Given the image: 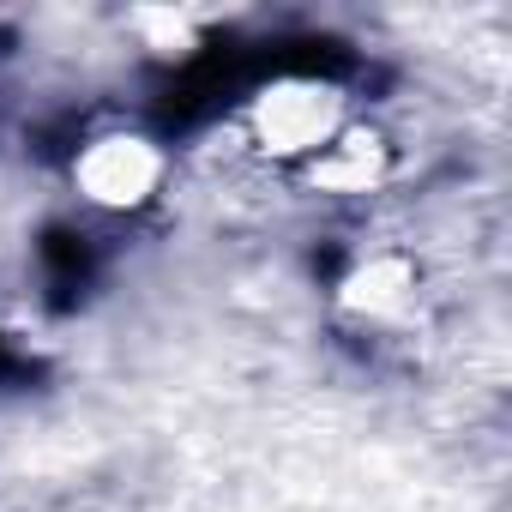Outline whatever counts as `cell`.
<instances>
[{"label":"cell","mask_w":512,"mask_h":512,"mask_svg":"<svg viewBox=\"0 0 512 512\" xmlns=\"http://www.w3.org/2000/svg\"><path fill=\"white\" fill-rule=\"evenodd\" d=\"M43 266H49V290H55L61 302H73V296L91 284V241L73 235V229H55V235L43 241Z\"/></svg>","instance_id":"obj_1"}]
</instances>
